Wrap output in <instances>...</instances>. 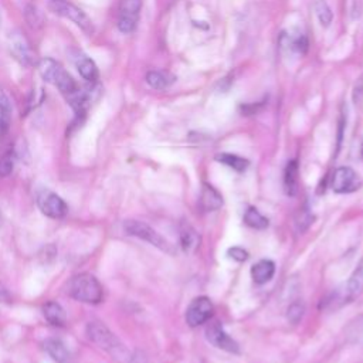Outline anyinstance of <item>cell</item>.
I'll use <instances>...</instances> for the list:
<instances>
[{"instance_id": "1", "label": "cell", "mask_w": 363, "mask_h": 363, "mask_svg": "<svg viewBox=\"0 0 363 363\" xmlns=\"http://www.w3.org/2000/svg\"><path fill=\"white\" fill-rule=\"evenodd\" d=\"M87 337L94 345L111 355V357L116 362L130 363L132 360V356L125 345L119 341V338L109 328L101 324V322H90L87 325Z\"/></svg>"}, {"instance_id": "2", "label": "cell", "mask_w": 363, "mask_h": 363, "mask_svg": "<svg viewBox=\"0 0 363 363\" xmlns=\"http://www.w3.org/2000/svg\"><path fill=\"white\" fill-rule=\"evenodd\" d=\"M67 294L75 301L97 305L104 298L101 282L90 272L74 275L67 286Z\"/></svg>"}, {"instance_id": "3", "label": "cell", "mask_w": 363, "mask_h": 363, "mask_svg": "<svg viewBox=\"0 0 363 363\" xmlns=\"http://www.w3.org/2000/svg\"><path fill=\"white\" fill-rule=\"evenodd\" d=\"M363 291V263L355 270L350 278L343 286L334 290L324 301H322V308L328 311H337L350 302H353L360 293Z\"/></svg>"}, {"instance_id": "4", "label": "cell", "mask_w": 363, "mask_h": 363, "mask_svg": "<svg viewBox=\"0 0 363 363\" xmlns=\"http://www.w3.org/2000/svg\"><path fill=\"white\" fill-rule=\"evenodd\" d=\"M124 230H125V233L128 235H132V237H137L139 240H144V241H146V243L152 245L153 247H156L159 250H162V252L169 253V254L173 253V249L168 243V240L165 237L160 235L153 227H150L145 222L134 220V219L125 220Z\"/></svg>"}, {"instance_id": "5", "label": "cell", "mask_w": 363, "mask_h": 363, "mask_svg": "<svg viewBox=\"0 0 363 363\" xmlns=\"http://www.w3.org/2000/svg\"><path fill=\"white\" fill-rule=\"evenodd\" d=\"M49 9L54 15L74 22L79 29L86 31L87 34L94 33V24L91 22V19L82 9L77 8L74 3L68 2V0H50Z\"/></svg>"}, {"instance_id": "6", "label": "cell", "mask_w": 363, "mask_h": 363, "mask_svg": "<svg viewBox=\"0 0 363 363\" xmlns=\"http://www.w3.org/2000/svg\"><path fill=\"white\" fill-rule=\"evenodd\" d=\"M37 206L40 212L50 219H63L68 212V206L65 201L56 192L49 189H43L38 192Z\"/></svg>"}, {"instance_id": "7", "label": "cell", "mask_w": 363, "mask_h": 363, "mask_svg": "<svg viewBox=\"0 0 363 363\" xmlns=\"http://www.w3.org/2000/svg\"><path fill=\"white\" fill-rule=\"evenodd\" d=\"M213 311H215L213 304L208 297H197L186 308L185 319L189 327L196 328L206 324V322L212 318Z\"/></svg>"}, {"instance_id": "8", "label": "cell", "mask_w": 363, "mask_h": 363, "mask_svg": "<svg viewBox=\"0 0 363 363\" xmlns=\"http://www.w3.org/2000/svg\"><path fill=\"white\" fill-rule=\"evenodd\" d=\"M141 8H142V0H121L119 17H118L119 31L128 34L135 30Z\"/></svg>"}, {"instance_id": "9", "label": "cell", "mask_w": 363, "mask_h": 363, "mask_svg": "<svg viewBox=\"0 0 363 363\" xmlns=\"http://www.w3.org/2000/svg\"><path fill=\"white\" fill-rule=\"evenodd\" d=\"M9 50L16 61L24 67H31L36 63V56L30 47L29 40L19 31L10 33L9 36Z\"/></svg>"}, {"instance_id": "10", "label": "cell", "mask_w": 363, "mask_h": 363, "mask_svg": "<svg viewBox=\"0 0 363 363\" xmlns=\"http://www.w3.org/2000/svg\"><path fill=\"white\" fill-rule=\"evenodd\" d=\"M206 338L213 346H216L222 350H226L229 353H238L240 352L238 343L224 331L223 325L220 324V320L210 322V324L206 328Z\"/></svg>"}, {"instance_id": "11", "label": "cell", "mask_w": 363, "mask_h": 363, "mask_svg": "<svg viewBox=\"0 0 363 363\" xmlns=\"http://www.w3.org/2000/svg\"><path fill=\"white\" fill-rule=\"evenodd\" d=\"M362 182L357 173L349 167H341L334 172L332 176V189L335 193H352L360 187Z\"/></svg>"}, {"instance_id": "12", "label": "cell", "mask_w": 363, "mask_h": 363, "mask_svg": "<svg viewBox=\"0 0 363 363\" xmlns=\"http://www.w3.org/2000/svg\"><path fill=\"white\" fill-rule=\"evenodd\" d=\"M199 203H200L201 210L216 212L223 206V196L212 185L203 183V186H201V192H200Z\"/></svg>"}, {"instance_id": "13", "label": "cell", "mask_w": 363, "mask_h": 363, "mask_svg": "<svg viewBox=\"0 0 363 363\" xmlns=\"http://www.w3.org/2000/svg\"><path fill=\"white\" fill-rule=\"evenodd\" d=\"M284 192L287 196H295L300 187V165L297 160H290L284 171Z\"/></svg>"}, {"instance_id": "14", "label": "cell", "mask_w": 363, "mask_h": 363, "mask_svg": "<svg viewBox=\"0 0 363 363\" xmlns=\"http://www.w3.org/2000/svg\"><path fill=\"white\" fill-rule=\"evenodd\" d=\"M37 67H38L40 75H42V78L45 79V82L49 83V84H53V86L56 84L60 74L64 71L63 65L59 61L53 60V59L40 60Z\"/></svg>"}, {"instance_id": "15", "label": "cell", "mask_w": 363, "mask_h": 363, "mask_svg": "<svg viewBox=\"0 0 363 363\" xmlns=\"http://www.w3.org/2000/svg\"><path fill=\"white\" fill-rule=\"evenodd\" d=\"M275 274V264L271 260H260L252 267V278L258 286L267 284Z\"/></svg>"}, {"instance_id": "16", "label": "cell", "mask_w": 363, "mask_h": 363, "mask_svg": "<svg viewBox=\"0 0 363 363\" xmlns=\"http://www.w3.org/2000/svg\"><path fill=\"white\" fill-rule=\"evenodd\" d=\"M43 348L46 353L57 363H65L70 359V350L65 343L59 338H49L43 342Z\"/></svg>"}, {"instance_id": "17", "label": "cell", "mask_w": 363, "mask_h": 363, "mask_svg": "<svg viewBox=\"0 0 363 363\" xmlns=\"http://www.w3.org/2000/svg\"><path fill=\"white\" fill-rule=\"evenodd\" d=\"M74 63H75V67H77L78 72L82 74V77L84 79H87L88 83H97L98 68H97L95 63L90 57H87L83 53H78L75 60H74Z\"/></svg>"}, {"instance_id": "18", "label": "cell", "mask_w": 363, "mask_h": 363, "mask_svg": "<svg viewBox=\"0 0 363 363\" xmlns=\"http://www.w3.org/2000/svg\"><path fill=\"white\" fill-rule=\"evenodd\" d=\"M179 241L185 253H193L199 247L200 237L189 223H182L179 230Z\"/></svg>"}, {"instance_id": "19", "label": "cell", "mask_w": 363, "mask_h": 363, "mask_svg": "<svg viewBox=\"0 0 363 363\" xmlns=\"http://www.w3.org/2000/svg\"><path fill=\"white\" fill-rule=\"evenodd\" d=\"M43 316L53 327L63 328L67 324V315H65L64 308L59 302H54V301H50L43 307Z\"/></svg>"}, {"instance_id": "20", "label": "cell", "mask_w": 363, "mask_h": 363, "mask_svg": "<svg viewBox=\"0 0 363 363\" xmlns=\"http://www.w3.org/2000/svg\"><path fill=\"white\" fill-rule=\"evenodd\" d=\"M176 82V77L168 71H149L146 74V83L155 90H165Z\"/></svg>"}, {"instance_id": "21", "label": "cell", "mask_w": 363, "mask_h": 363, "mask_svg": "<svg viewBox=\"0 0 363 363\" xmlns=\"http://www.w3.org/2000/svg\"><path fill=\"white\" fill-rule=\"evenodd\" d=\"M12 123V105L6 94L0 90V135L9 131Z\"/></svg>"}, {"instance_id": "22", "label": "cell", "mask_w": 363, "mask_h": 363, "mask_svg": "<svg viewBox=\"0 0 363 363\" xmlns=\"http://www.w3.org/2000/svg\"><path fill=\"white\" fill-rule=\"evenodd\" d=\"M216 159L219 160L220 164L234 169L235 172H245L247 168H249V160L241 157L238 155H233V153H219L216 156Z\"/></svg>"}, {"instance_id": "23", "label": "cell", "mask_w": 363, "mask_h": 363, "mask_svg": "<svg viewBox=\"0 0 363 363\" xmlns=\"http://www.w3.org/2000/svg\"><path fill=\"white\" fill-rule=\"evenodd\" d=\"M245 223L256 230H265L270 224L268 219L265 216H263L258 209L256 208H249L245 213Z\"/></svg>"}, {"instance_id": "24", "label": "cell", "mask_w": 363, "mask_h": 363, "mask_svg": "<svg viewBox=\"0 0 363 363\" xmlns=\"http://www.w3.org/2000/svg\"><path fill=\"white\" fill-rule=\"evenodd\" d=\"M315 12H316V16L319 19V23L324 27H328L332 23V12H331V9H330V6H328L325 0H316Z\"/></svg>"}, {"instance_id": "25", "label": "cell", "mask_w": 363, "mask_h": 363, "mask_svg": "<svg viewBox=\"0 0 363 363\" xmlns=\"http://www.w3.org/2000/svg\"><path fill=\"white\" fill-rule=\"evenodd\" d=\"M15 169V155L13 152H6L0 157V178H8Z\"/></svg>"}, {"instance_id": "26", "label": "cell", "mask_w": 363, "mask_h": 363, "mask_svg": "<svg viewBox=\"0 0 363 363\" xmlns=\"http://www.w3.org/2000/svg\"><path fill=\"white\" fill-rule=\"evenodd\" d=\"M304 312H305L304 304L300 302V301H295V302H293V304L288 307V309H287V318H288V320L291 322L293 325H297L298 322L302 319Z\"/></svg>"}, {"instance_id": "27", "label": "cell", "mask_w": 363, "mask_h": 363, "mask_svg": "<svg viewBox=\"0 0 363 363\" xmlns=\"http://www.w3.org/2000/svg\"><path fill=\"white\" fill-rule=\"evenodd\" d=\"M314 222V216L311 215V212L308 209H301L298 212V216L295 219V224H297V229L298 231L304 233Z\"/></svg>"}, {"instance_id": "28", "label": "cell", "mask_w": 363, "mask_h": 363, "mask_svg": "<svg viewBox=\"0 0 363 363\" xmlns=\"http://www.w3.org/2000/svg\"><path fill=\"white\" fill-rule=\"evenodd\" d=\"M227 254L230 258H233L234 261H238V263H243L249 258V253L241 247H231V249H229Z\"/></svg>"}, {"instance_id": "29", "label": "cell", "mask_w": 363, "mask_h": 363, "mask_svg": "<svg viewBox=\"0 0 363 363\" xmlns=\"http://www.w3.org/2000/svg\"><path fill=\"white\" fill-rule=\"evenodd\" d=\"M291 47H293L295 52H298L300 54H305L307 50H308V40H307V37L300 36V37L294 38L293 42H291Z\"/></svg>"}, {"instance_id": "30", "label": "cell", "mask_w": 363, "mask_h": 363, "mask_svg": "<svg viewBox=\"0 0 363 363\" xmlns=\"http://www.w3.org/2000/svg\"><path fill=\"white\" fill-rule=\"evenodd\" d=\"M353 101H355L356 105H362L363 104V75L357 79V83L355 86Z\"/></svg>"}, {"instance_id": "31", "label": "cell", "mask_w": 363, "mask_h": 363, "mask_svg": "<svg viewBox=\"0 0 363 363\" xmlns=\"http://www.w3.org/2000/svg\"><path fill=\"white\" fill-rule=\"evenodd\" d=\"M12 301V297L8 291V288L3 286V282L0 281V304H9Z\"/></svg>"}, {"instance_id": "32", "label": "cell", "mask_w": 363, "mask_h": 363, "mask_svg": "<svg viewBox=\"0 0 363 363\" xmlns=\"http://www.w3.org/2000/svg\"><path fill=\"white\" fill-rule=\"evenodd\" d=\"M3 226V213H2V210H0V227Z\"/></svg>"}, {"instance_id": "33", "label": "cell", "mask_w": 363, "mask_h": 363, "mask_svg": "<svg viewBox=\"0 0 363 363\" xmlns=\"http://www.w3.org/2000/svg\"><path fill=\"white\" fill-rule=\"evenodd\" d=\"M360 153H362V157H363V141H362V145H360Z\"/></svg>"}]
</instances>
